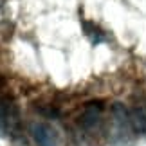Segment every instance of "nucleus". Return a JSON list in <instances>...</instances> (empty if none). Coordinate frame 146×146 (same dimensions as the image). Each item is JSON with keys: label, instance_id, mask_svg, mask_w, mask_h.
Wrapping results in <instances>:
<instances>
[{"label": "nucleus", "instance_id": "nucleus-1", "mask_svg": "<svg viewBox=\"0 0 146 146\" xmlns=\"http://www.w3.org/2000/svg\"><path fill=\"white\" fill-rule=\"evenodd\" d=\"M101 119H103V103L90 101L85 105V110L80 117V125L85 132H94L101 126Z\"/></svg>", "mask_w": 146, "mask_h": 146}, {"label": "nucleus", "instance_id": "nucleus-2", "mask_svg": "<svg viewBox=\"0 0 146 146\" xmlns=\"http://www.w3.org/2000/svg\"><path fill=\"white\" fill-rule=\"evenodd\" d=\"M112 123H114V132L121 137L130 135L133 130L132 121H130V112L123 103L112 105Z\"/></svg>", "mask_w": 146, "mask_h": 146}, {"label": "nucleus", "instance_id": "nucleus-3", "mask_svg": "<svg viewBox=\"0 0 146 146\" xmlns=\"http://www.w3.org/2000/svg\"><path fill=\"white\" fill-rule=\"evenodd\" d=\"M31 133L36 146H58V133L52 126L38 123V125H33Z\"/></svg>", "mask_w": 146, "mask_h": 146}, {"label": "nucleus", "instance_id": "nucleus-4", "mask_svg": "<svg viewBox=\"0 0 146 146\" xmlns=\"http://www.w3.org/2000/svg\"><path fill=\"white\" fill-rule=\"evenodd\" d=\"M16 125V108L7 99L0 98V133L13 130Z\"/></svg>", "mask_w": 146, "mask_h": 146}, {"label": "nucleus", "instance_id": "nucleus-5", "mask_svg": "<svg viewBox=\"0 0 146 146\" xmlns=\"http://www.w3.org/2000/svg\"><path fill=\"white\" fill-rule=\"evenodd\" d=\"M130 121H132L133 132L144 135V133H146V108L135 106V108L130 112Z\"/></svg>", "mask_w": 146, "mask_h": 146}, {"label": "nucleus", "instance_id": "nucleus-6", "mask_svg": "<svg viewBox=\"0 0 146 146\" xmlns=\"http://www.w3.org/2000/svg\"><path fill=\"white\" fill-rule=\"evenodd\" d=\"M83 31H85V35L90 38L92 43H99L105 40V35L101 33V29L98 25H94L92 22H83Z\"/></svg>", "mask_w": 146, "mask_h": 146}, {"label": "nucleus", "instance_id": "nucleus-7", "mask_svg": "<svg viewBox=\"0 0 146 146\" xmlns=\"http://www.w3.org/2000/svg\"><path fill=\"white\" fill-rule=\"evenodd\" d=\"M40 112L45 117H52V119H56V117H60V112L56 108H40Z\"/></svg>", "mask_w": 146, "mask_h": 146}]
</instances>
